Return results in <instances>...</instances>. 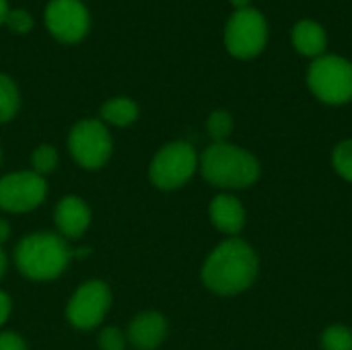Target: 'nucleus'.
<instances>
[{
  "mask_svg": "<svg viewBox=\"0 0 352 350\" xmlns=\"http://www.w3.org/2000/svg\"><path fill=\"white\" fill-rule=\"evenodd\" d=\"M258 276V256L250 243L231 237L214 248L202 268L204 285L223 297L243 293Z\"/></svg>",
  "mask_w": 352,
  "mask_h": 350,
  "instance_id": "obj_1",
  "label": "nucleus"
},
{
  "mask_svg": "<svg viewBox=\"0 0 352 350\" xmlns=\"http://www.w3.org/2000/svg\"><path fill=\"white\" fill-rule=\"evenodd\" d=\"M200 169L206 182L219 188H250L260 177V163L258 159L229 142H214L210 144L202 159Z\"/></svg>",
  "mask_w": 352,
  "mask_h": 350,
  "instance_id": "obj_2",
  "label": "nucleus"
},
{
  "mask_svg": "<svg viewBox=\"0 0 352 350\" xmlns=\"http://www.w3.org/2000/svg\"><path fill=\"white\" fill-rule=\"evenodd\" d=\"M70 250L64 237L56 233H33L14 248L16 268L33 281H52L60 276L70 260Z\"/></svg>",
  "mask_w": 352,
  "mask_h": 350,
  "instance_id": "obj_3",
  "label": "nucleus"
},
{
  "mask_svg": "<svg viewBox=\"0 0 352 350\" xmlns=\"http://www.w3.org/2000/svg\"><path fill=\"white\" fill-rule=\"evenodd\" d=\"M307 83L324 103H346L352 99V64L340 56H320L309 66Z\"/></svg>",
  "mask_w": 352,
  "mask_h": 350,
  "instance_id": "obj_4",
  "label": "nucleus"
},
{
  "mask_svg": "<svg viewBox=\"0 0 352 350\" xmlns=\"http://www.w3.org/2000/svg\"><path fill=\"white\" fill-rule=\"evenodd\" d=\"M266 19L256 8L235 10L225 27V45L235 58L248 60L258 56L266 45Z\"/></svg>",
  "mask_w": 352,
  "mask_h": 350,
  "instance_id": "obj_5",
  "label": "nucleus"
},
{
  "mask_svg": "<svg viewBox=\"0 0 352 350\" xmlns=\"http://www.w3.org/2000/svg\"><path fill=\"white\" fill-rule=\"evenodd\" d=\"M198 157L192 144L177 140L163 146L151 165V179L161 190H175L182 188L196 171Z\"/></svg>",
  "mask_w": 352,
  "mask_h": 350,
  "instance_id": "obj_6",
  "label": "nucleus"
},
{
  "mask_svg": "<svg viewBox=\"0 0 352 350\" xmlns=\"http://www.w3.org/2000/svg\"><path fill=\"white\" fill-rule=\"evenodd\" d=\"M68 149L74 161L85 169H99L111 157V136L103 122L82 120L78 122L68 136Z\"/></svg>",
  "mask_w": 352,
  "mask_h": 350,
  "instance_id": "obj_7",
  "label": "nucleus"
},
{
  "mask_svg": "<svg viewBox=\"0 0 352 350\" xmlns=\"http://www.w3.org/2000/svg\"><path fill=\"white\" fill-rule=\"evenodd\" d=\"M47 192V184L35 171H19L0 179V208L6 212H27L37 208Z\"/></svg>",
  "mask_w": 352,
  "mask_h": 350,
  "instance_id": "obj_8",
  "label": "nucleus"
},
{
  "mask_svg": "<svg viewBox=\"0 0 352 350\" xmlns=\"http://www.w3.org/2000/svg\"><path fill=\"white\" fill-rule=\"evenodd\" d=\"M43 17L47 31L64 43L80 41L91 25L89 10L80 0H50Z\"/></svg>",
  "mask_w": 352,
  "mask_h": 350,
  "instance_id": "obj_9",
  "label": "nucleus"
},
{
  "mask_svg": "<svg viewBox=\"0 0 352 350\" xmlns=\"http://www.w3.org/2000/svg\"><path fill=\"white\" fill-rule=\"evenodd\" d=\"M111 303L109 287L101 281L85 283L68 303L66 316L78 330H91L101 324Z\"/></svg>",
  "mask_w": 352,
  "mask_h": 350,
  "instance_id": "obj_10",
  "label": "nucleus"
},
{
  "mask_svg": "<svg viewBox=\"0 0 352 350\" xmlns=\"http://www.w3.org/2000/svg\"><path fill=\"white\" fill-rule=\"evenodd\" d=\"M167 336V322L157 311L136 316L128 326V340L138 350H155Z\"/></svg>",
  "mask_w": 352,
  "mask_h": 350,
  "instance_id": "obj_11",
  "label": "nucleus"
},
{
  "mask_svg": "<svg viewBox=\"0 0 352 350\" xmlns=\"http://www.w3.org/2000/svg\"><path fill=\"white\" fill-rule=\"evenodd\" d=\"M54 219H56V225L64 237L78 239L91 223V210L80 198L66 196L58 202Z\"/></svg>",
  "mask_w": 352,
  "mask_h": 350,
  "instance_id": "obj_12",
  "label": "nucleus"
},
{
  "mask_svg": "<svg viewBox=\"0 0 352 350\" xmlns=\"http://www.w3.org/2000/svg\"><path fill=\"white\" fill-rule=\"evenodd\" d=\"M208 212H210L212 225L227 235H237L245 225V208L235 196H229V194L217 196L210 202Z\"/></svg>",
  "mask_w": 352,
  "mask_h": 350,
  "instance_id": "obj_13",
  "label": "nucleus"
},
{
  "mask_svg": "<svg viewBox=\"0 0 352 350\" xmlns=\"http://www.w3.org/2000/svg\"><path fill=\"white\" fill-rule=\"evenodd\" d=\"M293 43L303 56H322L326 50V31L316 21H299L293 27Z\"/></svg>",
  "mask_w": 352,
  "mask_h": 350,
  "instance_id": "obj_14",
  "label": "nucleus"
},
{
  "mask_svg": "<svg viewBox=\"0 0 352 350\" xmlns=\"http://www.w3.org/2000/svg\"><path fill=\"white\" fill-rule=\"evenodd\" d=\"M101 118L113 126H128L138 118V105L128 97H116L103 103Z\"/></svg>",
  "mask_w": 352,
  "mask_h": 350,
  "instance_id": "obj_15",
  "label": "nucleus"
},
{
  "mask_svg": "<svg viewBox=\"0 0 352 350\" xmlns=\"http://www.w3.org/2000/svg\"><path fill=\"white\" fill-rule=\"evenodd\" d=\"M19 89L10 76L0 74V122H8L19 111Z\"/></svg>",
  "mask_w": 352,
  "mask_h": 350,
  "instance_id": "obj_16",
  "label": "nucleus"
},
{
  "mask_svg": "<svg viewBox=\"0 0 352 350\" xmlns=\"http://www.w3.org/2000/svg\"><path fill=\"white\" fill-rule=\"evenodd\" d=\"M322 349L324 350H352V330L346 326H330L322 334Z\"/></svg>",
  "mask_w": 352,
  "mask_h": 350,
  "instance_id": "obj_17",
  "label": "nucleus"
},
{
  "mask_svg": "<svg viewBox=\"0 0 352 350\" xmlns=\"http://www.w3.org/2000/svg\"><path fill=\"white\" fill-rule=\"evenodd\" d=\"M206 128H208V134L217 140V142H225V138L231 134L233 130V118L229 116V111L225 109H217L208 116V122H206Z\"/></svg>",
  "mask_w": 352,
  "mask_h": 350,
  "instance_id": "obj_18",
  "label": "nucleus"
},
{
  "mask_svg": "<svg viewBox=\"0 0 352 350\" xmlns=\"http://www.w3.org/2000/svg\"><path fill=\"white\" fill-rule=\"evenodd\" d=\"M332 165H334L336 173L342 179L352 182V138L351 140L340 142L334 149V153H332Z\"/></svg>",
  "mask_w": 352,
  "mask_h": 350,
  "instance_id": "obj_19",
  "label": "nucleus"
},
{
  "mask_svg": "<svg viewBox=\"0 0 352 350\" xmlns=\"http://www.w3.org/2000/svg\"><path fill=\"white\" fill-rule=\"evenodd\" d=\"M31 165H33V171H35L37 175L52 173V171L56 169V165H58V153H56V149L50 146V144L39 146V149L33 153V157H31Z\"/></svg>",
  "mask_w": 352,
  "mask_h": 350,
  "instance_id": "obj_20",
  "label": "nucleus"
},
{
  "mask_svg": "<svg viewBox=\"0 0 352 350\" xmlns=\"http://www.w3.org/2000/svg\"><path fill=\"white\" fill-rule=\"evenodd\" d=\"M4 25L12 31V33H29L33 27V17L25 10V8H10Z\"/></svg>",
  "mask_w": 352,
  "mask_h": 350,
  "instance_id": "obj_21",
  "label": "nucleus"
},
{
  "mask_svg": "<svg viewBox=\"0 0 352 350\" xmlns=\"http://www.w3.org/2000/svg\"><path fill=\"white\" fill-rule=\"evenodd\" d=\"M99 347L101 350H124L126 338L118 328H105L99 334Z\"/></svg>",
  "mask_w": 352,
  "mask_h": 350,
  "instance_id": "obj_22",
  "label": "nucleus"
},
{
  "mask_svg": "<svg viewBox=\"0 0 352 350\" xmlns=\"http://www.w3.org/2000/svg\"><path fill=\"white\" fill-rule=\"evenodd\" d=\"M0 350H27L21 336L14 332H2L0 334Z\"/></svg>",
  "mask_w": 352,
  "mask_h": 350,
  "instance_id": "obj_23",
  "label": "nucleus"
},
{
  "mask_svg": "<svg viewBox=\"0 0 352 350\" xmlns=\"http://www.w3.org/2000/svg\"><path fill=\"white\" fill-rule=\"evenodd\" d=\"M8 314H10V299L4 291H0V326L6 322Z\"/></svg>",
  "mask_w": 352,
  "mask_h": 350,
  "instance_id": "obj_24",
  "label": "nucleus"
},
{
  "mask_svg": "<svg viewBox=\"0 0 352 350\" xmlns=\"http://www.w3.org/2000/svg\"><path fill=\"white\" fill-rule=\"evenodd\" d=\"M8 235H10V227H8V223H6V221H2V219H0V245L8 239Z\"/></svg>",
  "mask_w": 352,
  "mask_h": 350,
  "instance_id": "obj_25",
  "label": "nucleus"
},
{
  "mask_svg": "<svg viewBox=\"0 0 352 350\" xmlns=\"http://www.w3.org/2000/svg\"><path fill=\"white\" fill-rule=\"evenodd\" d=\"M8 2L6 0H0V25H4V19H6V14H8Z\"/></svg>",
  "mask_w": 352,
  "mask_h": 350,
  "instance_id": "obj_26",
  "label": "nucleus"
},
{
  "mask_svg": "<svg viewBox=\"0 0 352 350\" xmlns=\"http://www.w3.org/2000/svg\"><path fill=\"white\" fill-rule=\"evenodd\" d=\"M4 270H6V256H4V252L0 250V278H2V274H4Z\"/></svg>",
  "mask_w": 352,
  "mask_h": 350,
  "instance_id": "obj_27",
  "label": "nucleus"
},
{
  "mask_svg": "<svg viewBox=\"0 0 352 350\" xmlns=\"http://www.w3.org/2000/svg\"><path fill=\"white\" fill-rule=\"evenodd\" d=\"M235 6H237V10H241V8H248V4H250V0H231Z\"/></svg>",
  "mask_w": 352,
  "mask_h": 350,
  "instance_id": "obj_28",
  "label": "nucleus"
},
{
  "mask_svg": "<svg viewBox=\"0 0 352 350\" xmlns=\"http://www.w3.org/2000/svg\"><path fill=\"white\" fill-rule=\"evenodd\" d=\"M0 159H2V151H0Z\"/></svg>",
  "mask_w": 352,
  "mask_h": 350,
  "instance_id": "obj_29",
  "label": "nucleus"
}]
</instances>
